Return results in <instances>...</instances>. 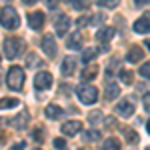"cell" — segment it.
<instances>
[{
	"instance_id": "obj_20",
	"label": "cell",
	"mask_w": 150,
	"mask_h": 150,
	"mask_svg": "<svg viewBox=\"0 0 150 150\" xmlns=\"http://www.w3.org/2000/svg\"><path fill=\"white\" fill-rule=\"evenodd\" d=\"M20 104L18 98H8V96H4V98H0V110H6V108H16Z\"/></svg>"
},
{
	"instance_id": "obj_14",
	"label": "cell",
	"mask_w": 150,
	"mask_h": 150,
	"mask_svg": "<svg viewBox=\"0 0 150 150\" xmlns=\"http://www.w3.org/2000/svg\"><path fill=\"white\" fill-rule=\"evenodd\" d=\"M142 58H144V48H142V46H136V44H134V46L128 48V54H126L128 62L134 64V62H140Z\"/></svg>"
},
{
	"instance_id": "obj_24",
	"label": "cell",
	"mask_w": 150,
	"mask_h": 150,
	"mask_svg": "<svg viewBox=\"0 0 150 150\" xmlns=\"http://www.w3.org/2000/svg\"><path fill=\"white\" fill-rule=\"evenodd\" d=\"M120 80L124 82V84H126V86H130V84H132V80H134V76H132V72H130V70H120Z\"/></svg>"
},
{
	"instance_id": "obj_18",
	"label": "cell",
	"mask_w": 150,
	"mask_h": 150,
	"mask_svg": "<svg viewBox=\"0 0 150 150\" xmlns=\"http://www.w3.org/2000/svg\"><path fill=\"white\" fill-rule=\"evenodd\" d=\"M96 74H98V66H94V64H90V66H86V68L82 70V80L88 82V80H94L96 78Z\"/></svg>"
},
{
	"instance_id": "obj_28",
	"label": "cell",
	"mask_w": 150,
	"mask_h": 150,
	"mask_svg": "<svg viewBox=\"0 0 150 150\" xmlns=\"http://www.w3.org/2000/svg\"><path fill=\"white\" fill-rule=\"evenodd\" d=\"M140 76H144V78H148L150 80V62H144V64H142V66H140Z\"/></svg>"
},
{
	"instance_id": "obj_10",
	"label": "cell",
	"mask_w": 150,
	"mask_h": 150,
	"mask_svg": "<svg viewBox=\"0 0 150 150\" xmlns=\"http://www.w3.org/2000/svg\"><path fill=\"white\" fill-rule=\"evenodd\" d=\"M30 122V114H28V110H22L20 114H16L14 118H10V126L16 128V130H22L26 128V124Z\"/></svg>"
},
{
	"instance_id": "obj_29",
	"label": "cell",
	"mask_w": 150,
	"mask_h": 150,
	"mask_svg": "<svg viewBox=\"0 0 150 150\" xmlns=\"http://www.w3.org/2000/svg\"><path fill=\"white\" fill-rule=\"evenodd\" d=\"M124 136H126L128 142H134V140H136V132H134L132 128H124Z\"/></svg>"
},
{
	"instance_id": "obj_11",
	"label": "cell",
	"mask_w": 150,
	"mask_h": 150,
	"mask_svg": "<svg viewBox=\"0 0 150 150\" xmlns=\"http://www.w3.org/2000/svg\"><path fill=\"white\" fill-rule=\"evenodd\" d=\"M44 20H46V16H44L40 10H34V12L28 14V24H30L32 30H40V28L44 26Z\"/></svg>"
},
{
	"instance_id": "obj_30",
	"label": "cell",
	"mask_w": 150,
	"mask_h": 150,
	"mask_svg": "<svg viewBox=\"0 0 150 150\" xmlns=\"http://www.w3.org/2000/svg\"><path fill=\"white\" fill-rule=\"evenodd\" d=\"M54 148L56 150H66V140L64 138H54Z\"/></svg>"
},
{
	"instance_id": "obj_27",
	"label": "cell",
	"mask_w": 150,
	"mask_h": 150,
	"mask_svg": "<svg viewBox=\"0 0 150 150\" xmlns=\"http://www.w3.org/2000/svg\"><path fill=\"white\" fill-rule=\"evenodd\" d=\"M84 138L88 140V142H96V140H100V132H98V130H88V132L84 134Z\"/></svg>"
},
{
	"instance_id": "obj_17",
	"label": "cell",
	"mask_w": 150,
	"mask_h": 150,
	"mask_svg": "<svg viewBox=\"0 0 150 150\" xmlns=\"http://www.w3.org/2000/svg\"><path fill=\"white\" fill-rule=\"evenodd\" d=\"M118 94H120V86L114 84V82H108L106 88H104V98L106 100H114V98H118Z\"/></svg>"
},
{
	"instance_id": "obj_4",
	"label": "cell",
	"mask_w": 150,
	"mask_h": 150,
	"mask_svg": "<svg viewBox=\"0 0 150 150\" xmlns=\"http://www.w3.org/2000/svg\"><path fill=\"white\" fill-rule=\"evenodd\" d=\"M76 96H78V100L82 104H86V106H90L98 100V90H96V86L92 84H82L76 88Z\"/></svg>"
},
{
	"instance_id": "obj_19",
	"label": "cell",
	"mask_w": 150,
	"mask_h": 150,
	"mask_svg": "<svg viewBox=\"0 0 150 150\" xmlns=\"http://www.w3.org/2000/svg\"><path fill=\"white\" fill-rule=\"evenodd\" d=\"M66 46L70 48V50H78V48H82V36L76 32V34H72L68 38V42H66Z\"/></svg>"
},
{
	"instance_id": "obj_42",
	"label": "cell",
	"mask_w": 150,
	"mask_h": 150,
	"mask_svg": "<svg viewBox=\"0 0 150 150\" xmlns=\"http://www.w3.org/2000/svg\"><path fill=\"white\" fill-rule=\"evenodd\" d=\"M34 150H40V148H34Z\"/></svg>"
},
{
	"instance_id": "obj_5",
	"label": "cell",
	"mask_w": 150,
	"mask_h": 150,
	"mask_svg": "<svg viewBox=\"0 0 150 150\" xmlns=\"http://www.w3.org/2000/svg\"><path fill=\"white\" fill-rule=\"evenodd\" d=\"M42 52H44L48 58H54V56H56L58 46H56V38H54L52 34L42 36Z\"/></svg>"
},
{
	"instance_id": "obj_37",
	"label": "cell",
	"mask_w": 150,
	"mask_h": 150,
	"mask_svg": "<svg viewBox=\"0 0 150 150\" xmlns=\"http://www.w3.org/2000/svg\"><path fill=\"white\" fill-rule=\"evenodd\" d=\"M36 64V58H34V54H30V60H28V66H34Z\"/></svg>"
},
{
	"instance_id": "obj_7",
	"label": "cell",
	"mask_w": 150,
	"mask_h": 150,
	"mask_svg": "<svg viewBox=\"0 0 150 150\" xmlns=\"http://www.w3.org/2000/svg\"><path fill=\"white\" fill-rule=\"evenodd\" d=\"M132 28H134L136 34H148L150 32V12H144L138 20L132 24Z\"/></svg>"
},
{
	"instance_id": "obj_21",
	"label": "cell",
	"mask_w": 150,
	"mask_h": 150,
	"mask_svg": "<svg viewBox=\"0 0 150 150\" xmlns=\"http://www.w3.org/2000/svg\"><path fill=\"white\" fill-rule=\"evenodd\" d=\"M68 4L76 10H86L90 8V0H68Z\"/></svg>"
},
{
	"instance_id": "obj_8",
	"label": "cell",
	"mask_w": 150,
	"mask_h": 150,
	"mask_svg": "<svg viewBox=\"0 0 150 150\" xmlns=\"http://www.w3.org/2000/svg\"><path fill=\"white\" fill-rule=\"evenodd\" d=\"M114 32L116 30L112 28V26H104V28H100V30L96 32V40L102 44V48H106V44L114 38Z\"/></svg>"
},
{
	"instance_id": "obj_1",
	"label": "cell",
	"mask_w": 150,
	"mask_h": 150,
	"mask_svg": "<svg viewBox=\"0 0 150 150\" xmlns=\"http://www.w3.org/2000/svg\"><path fill=\"white\" fill-rule=\"evenodd\" d=\"M24 80H26V74H24V70L20 66H10L8 68V74H6V84H8V88L10 90H16V92H20L24 86Z\"/></svg>"
},
{
	"instance_id": "obj_32",
	"label": "cell",
	"mask_w": 150,
	"mask_h": 150,
	"mask_svg": "<svg viewBox=\"0 0 150 150\" xmlns=\"http://www.w3.org/2000/svg\"><path fill=\"white\" fill-rule=\"evenodd\" d=\"M88 22H90V18H86V16H82V18H78V20H76V26H78V28H82V26H86Z\"/></svg>"
},
{
	"instance_id": "obj_16",
	"label": "cell",
	"mask_w": 150,
	"mask_h": 150,
	"mask_svg": "<svg viewBox=\"0 0 150 150\" xmlns=\"http://www.w3.org/2000/svg\"><path fill=\"white\" fill-rule=\"evenodd\" d=\"M44 114H46V118H50V120H58L60 116L64 114V110H62L58 104H48L46 108H44Z\"/></svg>"
},
{
	"instance_id": "obj_31",
	"label": "cell",
	"mask_w": 150,
	"mask_h": 150,
	"mask_svg": "<svg viewBox=\"0 0 150 150\" xmlns=\"http://www.w3.org/2000/svg\"><path fill=\"white\" fill-rule=\"evenodd\" d=\"M32 138H34L36 142L44 140V130H42V128H36V130H34V134H32Z\"/></svg>"
},
{
	"instance_id": "obj_12",
	"label": "cell",
	"mask_w": 150,
	"mask_h": 150,
	"mask_svg": "<svg viewBox=\"0 0 150 150\" xmlns=\"http://www.w3.org/2000/svg\"><path fill=\"white\" fill-rule=\"evenodd\" d=\"M134 104L130 102V100H122V102L116 106V114L118 116H122V118H130V116L134 114Z\"/></svg>"
},
{
	"instance_id": "obj_39",
	"label": "cell",
	"mask_w": 150,
	"mask_h": 150,
	"mask_svg": "<svg viewBox=\"0 0 150 150\" xmlns=\"http://www.w3.org/2000/svg\"><path fill=\"white\" fill-rule=\"evenodd\" d=\"M146 130H148V134H150V120L146 122Z\"/></svg>"
},
{
	"instance_id": "obj_40",
	"label": "cell",
	"mask_w": 150,
	"mask_h": 150,
	"mask_svg": "<svg viewBox=\"0 0 150 150\" xmlns=\"http://www.w3.org/2000/svg\"><path fill=\"white\" fill-rule=\"evenodd\" d=\"M146 48H148V50H150V38H148V40H146Z\"/></svg>"
},
{
	"instance_id": "obj_34",
	"label": "cell",
	"mask_w": 150,
	"mask_h": 150,
	"mask_svg": "<svg viewBox=\"0 0 150 150\" xmlns=\"http://www.w3.org/2000/svg\"><path fill=\"white\" fill-rule=\"evenodd\" d=\"M144 108L150 112V92L148 94H144Z\"/></svg>"
},
{
	"instance_id": "obj_23",
	"label": "cell",
	"mask_w": 150,
	"mask_h": 150,
	"mask_svg": "<svg viewBox=\"0 0 150 150\" xmlns=\"http://www.w3.org/2000/svg\"><path fill=\"white\" fill-rule=\"evenodd\" d=\"M96 56H98V50H96V48H86L84 54H82V60H84V62H90V60H94Z\"/></svg>"
},
{
	"instance_id": "obj_36",
	"label": "cell",
	"mask_w": 150,
	"mask_h": 150,
	"mask_svg": "<svg viewBox=\"0 0 150 150\" xmlns=\"http://www.w3.org/2000/svg\"><path fill=\"white\" fill-rule=\"evenodd\" d=\"M148 2H150V0H134V4H136V6H146Z\"/></svg>"
},
{
	"instance_id": "obj_38",
	"label": "cell",
	"mask_w": 150,
	"mask_h": 150,
	"mask_svg": "<svg viewBox=\"0 0 150 150\" xmlns=\"http://www.w3.org/2000/svg\"><path fill=\"white\" fill-rule=\"evenodd\" d=\"M36 0H24V4H34Z\"/></svg>"
},
{
	"instance_id": "obj_15",
	"label": "cell",
	"mask_w": 150,
	"mask_h": 150,
	"mask_svg": "<svg viewBox=\"0 0 150 150\" xmlns=\"http://www.w3.org/2000/svg\"><path fill=\"white\" fill-rule=\"evenodd\" d=\"M74 70H76V60L72 56H66L62 60V66H60V72L64 74V76H70V74H74Z\"/></svg>"
},
{
	"instance_id": "obj_43",
	"label": "cell",
	"mask_w": 150,
	"mask_h": 150,
	"mask_svg": "<svg viewBox=\"0 0 150 150\" xmlns=\"http://www.w3.org/2000/svg\"><path fill=\"white\" fill-rule=\"evenodd\" d=\"M80 150H84V148H80Z\"/></svg>"
},
{
	"instance_id": "obj_35",
	"label": "cell",
	"mask_w": 150,
	"mask_h": 150,
	"mask_svg": "<svg viewBox=\"0 0 150 150\" xmlns=\"http://www.w3.org/2000/svg\"><path fill=\"white\" fill-rule=\"evenodd\" d=\"M26 148V142H18V144H14L10 150H24Z\"/></svg>"
},
{
	"instance_id": "obj_41",
	"label": "cell",
	"mask_w": 150,
	"mask_h": 150,
	"mask_svg": "<svg viewBox=\"0 0 150 150\" xmlns=\"http://www.w3.org/2000/svg\"><path fill=\"white\" fill-rule=\"evenodd\" d=\"M146 150H150V146H148V148H146Z\"/></svg>"
},
{
	"instance_id": "obj_9",
	"label": "cell",
	"mask_w": 150,
	"mask_h": 150,
	"mask_svg": "<svg viewBox=\"0 0 150 150\" xmlns=\"http://www.w3.org/2000/svg\"><path fill=\"white\" fill-rule=\"evenodd\" d=\"M80 130H82V122L80 120H68V122H64L62 128H60V132L66 134V136H76Z\"/></svg>"
},
{
	"instance_id": "obj_6",
	"label": "cell",
	"mask_w": 150,
	"mask_h": 150,
	"mask_svg": "<svg viewBox=\"0 0 150 150\" xmlns=\"http://www.w3.org/2000/svg\"><path fill=\"white\" fill-rule=\"evenodd\" d=\"M34 86L38 90H48L50 86H52V74L48 72V70H42V72H38L34 76Z\"/></svg>"
},
{
	"instance_id": "obj_3",
	"label": "cell",
	"mask_w": 150,
	"mask_h": 150,
	"mask_svg": "<svg viewBox=\"0 0 150 150\" xmlns=\"http://www.w3.org/2000/svg\"><path fill=\"white\" fill-rule=\"evenodd\" d=\"M0 22H2V26L6 30H16L20 26V16H18V12L14 10L12 6H6L0 12Z\"/></svg>"
},
{
	"instance_id": "obj_26",
	"label": "cell",
	"mask_w": 150,
	"mask_h": 150,
	"mask_svg": "<svg viewBox=\"0 0 150 150\" xmlns=\"http://www.w3.org/2000/svg\"><path fill=\"white\" fill-rule=\"evenodd\" d=\"M88 120H90V124H100L102 122V112L100 110H94L88 114Z\"/></svg>"
},
{
	"instance_id": "obj_13",
	"label": "cell",
	"mask_w": 150,
	"mask_h": 150,
	"mask_svg": "<svg viewBox=\"0 0 150 150\" xmlns=\"http://www.w3.org/2000/svg\"><path fill=\"white\" fill-rule=\"evenodd\" d=\"M54 28H56L58 36H64L66 32H68V28H70V18L66 16V14H60V16L56 18V24H54Z\"/></svg>"
},
{
	"instance_id": "obj_33",
	"label": "cell",
	"mask_w": 150,
	"mask_h": 150,
	"mask_svg": "<svg viewBox=\"0 0 150 150\" xmlns=\"http://www.w3.org/2000/svg\"><path fill=\"white\" fill-rule=\"evenodd\" d=\"M58 2H60V0H46V6L50 10H54V8H58Z\"/></svg>"
},
{
	"instance_id": "obj_22",
	"label": "cell",
	"mask_w": 150,
	"mask_h": 150,
	"mask_svg": "<svg viewBox=\"0 0 150 150\" xmlns=\"http://www.w3.org/2000/svg\"><path fill=\"white\" fill-rule=\"evenodd\" d=\"M102 150H120V140L118 138H106Z\"/></svg>"
},
{
	"instance_id": "obj_2",
	"label": "cell",
	"mask_w": 150,
	"mask_h": 150,
	"mask_svg": "<svg viewBox=\"0 0 150 150\" xmlns=\"http://www.w3.org/2000/svg\"><path fill=\"white\" fill-rule=\"evenodd\" d=\"M24 48H26V44H24L22 38H18V36H10V38L4 40V54H6V58H10V60L20 56L24 52Z\"/></svg>"
},
{
	"instance_id": "obj_25",
	"label": "cell",
	"mask_w": 150,
	"mask_h": 150,
	"mask_svg": "<svg viewBox=\"0 0 150 150\" xmlns=\"http://www.w3.org/2000/svg\"><path fill=\"white\" fill-rule=\"evenodd\" d=\"M96 4L98 6H102V8H116L118 4H120V0H96Z\"/></svg>"
}]
</instances>
